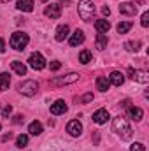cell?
<instances>
[{"instance_id":"25","label":"cell","mask_w":149,"mask_h":151,"mask_svg":"<svg viewBox=\"0 0 149 151\" xmlns=\"http://www.w3.org/2000/svg\"><path fill=\"white\" fill-rule=\"evenodd\" d=\"M28 132H30L32 135H40V134H42V125H40L39 121H32L30 127H28Z\"/></svg>"},{"instance_id":"38","label":"cell","mask_w":149,"mask_h":151,"mask_svg":"<svg viewBox=\"0 0 149 151\" xmlns=\"http://www.w3.org/2000/svg\"><path fill=\"white\" fill-rule=\"evenodd\" d=\"M60 4H70V0H60Z\"/></svg>"},{"instance_id":"20","label":"cell","mask_w":149,"mask_h":151,"mask_svg":"<svg viewBox=\"0 0 149 151\" xmlns=\"http://www.w3.org/2000/svg\"><path fill=\"white\" fill-rule=\"evenodd\" d=\"M128 116L132 119H135V121H140L142 116H144V111L140 107H128Z\"/></svg>"},{"instance_id":"36","label":"cell","mask_w":149,"mask_h":151,"mask_svg":"<svg viewBox=\"0 0 149 151\" xmlns=\"http://www.w3.org/2000/svg\"><path fill=\"white\" fill-rule=\"evenodd\" d=\"M4 51H5V40L0 39V53H4Z\"/></svg>"},{"instance_id":"15","label":"cell","mask_w":149,"mask_h":151,"mask_svg":"<svg viewBox=\"0 0 149 151\" xmlns=\"http://www.w3.org/2000/svg\"><path fill=\"white\" fill-rule=\"evenodd\" d=\"M16 7L23 12H32L34 11V0H18Z\"/></svg>"},{"instance_id":"37","label":"cell","mask_w":149,"mask_h":151,"mask_svg":"<svg viewBox=\"0 0 149 151\" xmlns=\"http://www.w3.org/2000/svg\"><path fill=\"white\" fill-rule=\"evenodd\" d=\"M133 2V5L137 7V5H144V0H132Z\"/></svg>"},{"instance_id":"17","label":"cell","mask_w":149,"mask_h":151,"mask_svg":"<svg viewBox=\"0 0 149 151\" xmlns=\"http://www.w3.org/2000/svg\"><path fill=\"white\" fill-rule=\"evenodd\" d=\"M11 69H12L18 76H27V65H25L23 62H18V60L11 62Z\"/></svg>"},{"instance_id":"39","label":"cell","mask_w":149,"mask_h":151,"mask_svg":"<svg viewBox=\"0 0 149 151\" xmlns=\"http://www.w3.org/2000/svg\"><path fill=\"white\" fill-rule=\"evenodd\" d=\"M0 2H2V4H7V2H11V0H0Z\"/></svg>"},{"instance_id":"22","label":"cell","mask_w":149,"mask_h":151,"mask_svg":"<svg viewBox=\"0 0 149 151\" xmlns=\"http://www.w3.org/2000/svg\"><path fill=\"white\" fill-rule=\"evenodd\" d=\"M9 84H11V76L7 74V72H2L0 74V91L9 90Z\"/></svg>"},{"instance_id":"23","label":"cell","mask_w":149,"mask_h":151,"mask_svg":"<svg viewBox=\"0 0 149 151\" xmlns=\"http://www.w3.org/2000/svg\"><path fill=\"white\" fill-rule=\"evenodd\" d=\"M125 49L130 51V53H137L140 49V40H128V42H125Z\"/></svg>"},{"instance_id":"31","label":"cell","mask_w":149,"mask_h":151,"mask_svg":"<svg viewBox=\"0 0 149 151\" xmlns=\"http://www.w3.org/2000/svg\"><path fill=\"white\" fill-rule=\"evenodd\" d=\"M49 69H51V70H60V69H62V63H60L58 60H54V62L49 63Z\"/></svg>"},{"instance_id":"10","label":"cell","mask_w":149,"mask_h":151,"mask_svg":"<svg viewBox=\"0 0 149 151\" xmlns=\"http://www.w3.org/2000/svg\"><path fill=\"white\" fill-rule=\"evenodd\" d=\"M67 113V104H65V100H56L54 104H51V114H54V116H60V114Z\"/></svg>"},{"instance_id":"6","label":"cell","mask_w":149,"mask_h":151,"mask_svg":"<svg viewBox=\"0 0 149 151\" xmlns=\"http://www.w3.org/2000/svg\"><path fill=\"white\" fill-rule=\"evenodd\" d=\"M44 16H47V18H51V19H58V18L62 16V5H58V4H49V5H46Z\"/></svg>"},{"instance_id":"26","label":"cell","mask_w":149,"mask_h":151,"mask_svg":"<svg viewBox=\"0 0 149 151\" xmlns=\"http://www.w3.org/2000/svg\"><path fill=\"white\" fill-rule=\"evenodd\" d=\"M117 34H126L130 28H132V21H121V23H117Z\"/></svg>"},{"instance_id":"1","label":"cell","mask_w":149,"mask_h":151,"mask_svg":"<svg viewBox=\"0 0 149 151\" xmlns=\"http://www.w3.org/2000/svg\"><path fill=\"white\" fill-rule=\"evenodd\" d=\"M112 130H114L123 141H128V139H132V135H133V130H132L130 123H128L123 116H116V118L112 119Z\"/></svg>"},{"instance_id":"14","label":"cell","mask_w":149,"mask_h":151,"mask_svg":"<svg viewBox=\"0 0 149 151\" xmlns=\"http://www.w3.org/2000/svg\"><path fill=\"white\" fill-rule=\"evenodd\" d=\"M69 25H60L58 28H56V34H54V39L58 40V42H62V40H65V39L69 37Z\"/></svg>"},{"instance_id":"18","label":"cell","mask_w":149,"mask_h":151,"mask_svg":"<svg viewBox=\"0 0 149 151\" xmlns=\"http://www.w3.org/2000/svg\"><path fill=\"white\" fill-rule=\"evenodd\" d=\"M95 28H97L98 34H107L109 28H111V23L107 19H97L95 21Z\"/></svg>"},{"instance_id":"4","label":"cell","mask_w":149,"mask_h":151,"mask_svg":"<svg viewBox=\"0 0 149 151\" xmlns=\"http://www.w3.org/2000/svg\"><path fill=\"white\" fill-rule=\"evenodd\" d=\"M18 90H19L23 95L34 97V95L39 91V84L35 83V81H32V79H27V81H23V83L18 84Z\"/></svg>"},{"instance_id":"30","label":"cell","mask_w":149,"mask_h":151,"mask_svg":"<svg viewBox=\"0 0 149 151\" xmlns=\"http://www.w3.org/2000/svg\"><path fill=\"white\" fill-rule=\"evenodd\" d=\"M130 151H146V146H144V144H140V142H135V144H132Z\"/></svg>"},{"instance_id":"21","label":"cell","mask_w":149,"mask_h":151,"mask_svg":"<svg viewBox=\"0 0 149 151\" xmlns=\"http://www.w3.org/2000/svg\"><path fill=\"white\" fill-rule=\"evenodd\" d=\"M109 86H111V83H109L107 77H104V76H98V77H97V88H98L100 91H107Z\"/></svg>"},{"instance_id":"3","label":"cell","mask_w":149,"mask_h":151,"mask_svg":"<svg viewBox=\"0 0 149 151\" xmlns=\"http://www.w3.org/2000/svg\"><path fill=\"white\" fill-rule=\"evenodd\" d=\"M11 47L12 49H16V51H23L25 47H27V44L30 42V39L28 35L25 34V32H14L12 35H11Z\"/></svg>"},{"instance_id":"27","label":"cell","mask_w":149,"mask_h":151,"mask_svg":"<svg viewBox=\"0 0 149 151\" xmlns=\"http://www.w3.org/2000/svg\"><path fill=\"white\" fill-rule=\"evenodd\" d=\"M27 144H28V135L21 134V135H18V137H16V146H18L19 150H23Z\"/></svg>"},{"instance_id":"34","label":"cell","mask_w":149,"mask_h":151,"mask_svg":"<svg viewBox=\"0 0 149 151\" xmlns=\"http://www.w3.org/2000/svg\"><path fill=\"white\" fill-rule=\"evenodd\" d=\"M23 119H25V118H23L21 114H16V116H14V123H23Z\"/></svg>"},{"instance_id":"24","label":"cell","mask_w":149,"mask_h":151,"mask_svg":"<svg viewBox=\"0 0 149 151\" xmlns=\"http://www.w3.org/2000/svg\"><path fill=\"white\" fill-rule=\"evenodd\" d=\"M79 62H81L82 65L90 63V62H91V51H90V49H82V51L79 53Z\"/></svg>"},{"instance_id":"19","label":"cell","mask_w":149,"mask_h":151,"mask_svg":"<svg viewBox=\"0 0 149 151\" xmlns=\"http://www.w3.org/2000/svg\"><path fill=\"white\" fill-rule=\"evenodd\" d=\"M107 42H109V39L105 34H98L97 35V40H95V47L98 49V51H104L105 47H107Z\"/></svg>"},{"instance_id":"5","label":"cell","mask_w":149,"mask_h":151,"mask_svg":"<svg viewBox=\"0 0 149 151\" xmlns=\"http://www.w3.org/2000/svg\"><path fill=\"white\" fill-rule=\"evenodd\" d=\"M28 63H30V67L35 69V70H42V69L46 67V60H44V56H42L40 53H32L30 58H28Z\"/></svg>"},{"instance_id":"32","label":"cell","mask_w":149,"mask_h":151,"mask_svg":"<svg viewBox=\"0 0 149 151\" xmlns=\"http://www.w3.org/2000/svg\"><path fill=\"white\" fill-rule=\"evenodd\" d=\"M11 113H12V107H11V106H5V107L2 109V116H4V118H9Z\"/></svg>"},{"instance_id":"11","label":"cell","mask_w":149,"mask_h":151,"mask_svg":"<svg viewBox=\"0 0 149 151\" xmlns=\"http://www.w3.org/2000/svg\"><path fill=\"white\" fill-rule=\"evenodd\" d=\"M82 42H84V32L77 28L74 34H72V37L69 39V44H70L72 47H75V46H79V44H82Z\"/></svg>"},{"instance_id":"9","label":"cell","mask_w":149,"mask_h":151,"mask_svg":"<svg viewBox=\"0 0 149 151\" xmlns=\"http://www.w3.org/2000/svg\"><path fill=\"white\" fill-rule=\"evenodd\" d=\"M79 79V74H75V72H72V74L65 76V77H56V79H53L51 81V84L53 86H62V84H69V83H75Z\"/></svg>"},{"instance_id":"35","label":"cell","mask_w":149,"mask_h":151,"mask_svg":"<svg viewBox=\"0 0 149 151\" xmlns=\"http://www.w3.org/2000/svg\"><path fill=\"white\" fill-rule=\"evenodd\" d=\"M11 137H12V134H11V132H9V134H5V135H2V142H7Z\"/></svg>"},{"instance_id":"29","label":"cell","mask_w":149,"mask_h":151,"mask_svg":"<svg viewBox=\"0 0 149 151\" xmlns=\"http://www.w3.org/2000/svg\"><path fill=\"white\" fill-rule=\"evenodd\" d=\"M140 25H142L144 28H148L149 27V12H144V14H142V18H140Z\"/></svg>"},{"instance_id":"8","label":"cell","mask_w":149,"mask_h":151,"mask_svg":"<svg viewBox=\"0 0 149 151\" xmlns=\"http://www.w3.org/2000/svg\"><path fill=\"white\" fill-rule=\"evenodd\" d=\"M67 132H69L72 137H79L81 132H82V125H81V121H79V119H72V121H69V123H67Z\"/></svg>"},{"instance_id":"2","label":"cell","mask_w":149,"mask_h":151,"mask_svg":"<svg viewBox=\"0 0 149 151\" xmlns=\"http://www.w3.org/2000/svg\"><path fill=\"white\" fill-rule=\"evenodd\" d=\"M77 11H79V16H81L82 21H90L95 14V4L91 0H79Z\"/></svg>"},{"instance_id":"33","label":"cell","mask_w":149,"mask_h":151,"mask_svg":"<svg viewBox=\"0 0 149 151\" xmlns=\"http://www.w3.org/2000/svg\"><path fill=\"white\" fill-rule=\"evenodd\" d=\"M102 14H104V16H109V14H111V9H109L107 5H104V7H102Z\"/></svg>"},{"instance_id":"16","label":"cell","mask_w":149,"mask_h":151,"mask_svg":"<svg viewBox=\"0 0 149 151\" xmlns=\"http://www.w3.org/2000/svg\"><path fill=\"white\" fill-rule=\"evenodd\" d=\"M109 83L114 84V86H121L125 83V76L121 74V72H117V70H112L111 76H109Z\"/></svg>"},{"instance_id":"28","label":"cell","mask_w":149,"mask_h":151,"mask_svg":"<svg viewBox=\"0 0 149 151\" xmlns=\"http://www.w3.org/2000/svg\"><path fill=\"white\" fill-rule=\"evenodd\" d=\"M93 100V93H86V95H82L81 99H79V104H88V102H91Z\"/></svg>"},{"instance_id":"13","label":"cell","mask_w":149,"mask_h":151,"mask_svg":"<svg viewBox=\"0 0 149 151\" xmlns=\"http://www.w3.org/2000/svg\"><path fill=\"white\" fill-rule=\"evenodd\" d=\"M107 119H109V111L107 109H98L97 113L93 114V121L98 123V125H104Z\"/></svg>"},{"instance_id":"7","label":"cell","mask_w":149,"mask_h":151,"mask_svg":"<svg viewBox=\"0 0 149 151\" xmlns=\"http://www.w3.org/2000/svg\"><path fill=\"white\" fill-rule=\"evenodd\" d=\"M128 74L130 77L133 79V81H137V83H142V84H146L149 81V74L146 70H139V69H128Z\"/></svg>"},{"instance_id":"12","label":"cell","mask_w":149,"mask_h":151,"mask_svg":"<svg viewBox=\"0 0 149 151\" xmlns=\"http://www.w3.org/2000/svg\"><path fill=\"white\" fill-rule=\"evenodd\" d=\"M119 12L126 14V16H133L137 12V7L133 4H130V2H123V4H119Z\"/></svg>"},{"instance_id":"40","label":"cell","mask_w":149,"mask_h":151,"mask_svg":"<svg viewBox=\"0 0 149 151\" xmlns=\"http://www.w3.org/2000/svg\"><path fill=\"white\" fill-rule=\"evenodd\" d=\"M0 128H2V125H0Z\"/></svg>"}]
</instances>
